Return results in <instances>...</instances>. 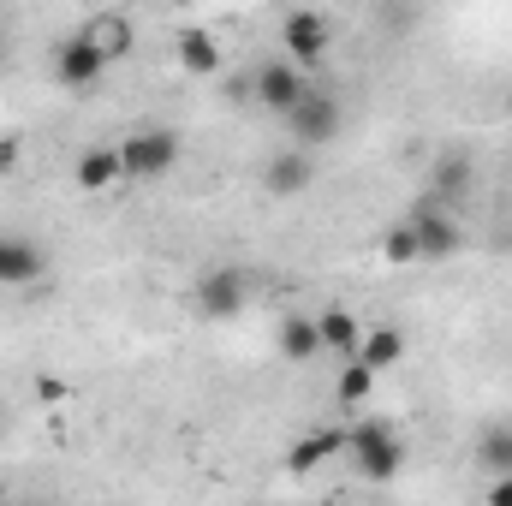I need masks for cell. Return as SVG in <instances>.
<instances>
[{"label": "cell", "mask_w": 512, "mask_h": 506, "mask_svg": "<svg viewBox=\"0 0 512 506\" xmlns=\"http://www.w3.org/2000/svg\"><path fill=\"white\" fill-rule=\"evenodd\" d=\"M346 453H352V471L364 477V483H399V471H405V435L387 423V417H370V423H352L346 429Z\"/></svg>", "instance_id": "cell-1"}, {"label": "cell", "mask_w": 512, "mask_h": 506, "mask_svg": "<svg viewBox=\"0 0 512 506\" xmlns=\"http://www.w3.org/2000/svg\"><path fill=\"white\" fill-rule=\"evenodd\" d=\"M251 268H239V262H221V268H203L197 274V286H191V310L203 316V322H233L245 304H251Z\"/></svg>", "instance_id": "cell-2"}, {"label": "cell", "mask_w": 512, "mask_h": 506, "mask_svg": "<svg viewBox=\"0 0 512 506\" xmlns=\"http://www.w3.org/2000/svg\"><path fill=\"white\" fill-rule=\"evenodd\" d=\"M340 120H346V108H340V96L334 90H304V102L286 114V131H292V149H322V143H334L340 137Z\"/></svg>", "instance_id": "cell-3"}, {"label": "cell", "mask_w": 512, "mask_h": 506, "mask_svg": "<svg viewBox=\"0 0 512 506\" xmlns=\"http://www.w3.org/2000/svg\"><path fill=\"white\" fill-rule=\"evenodd\" d=\"M120 161H126V179H167L173 161H179V131L167 126H143L120 137Z\"/></svg>", "instance_id": "cell-4"}, {"label": "cell", "mask_w": 512, "mask_h": 506, "mask_svg": "<svg viewBox=\"0 0 512 506\" xmlns=\"http://www.w3.org/2000/svg\"><path fill=\"white\" fill-rule=\"evenodd\" d=\"M328 42H334V24H328L322 12H310V6H292V12L280 18V48H286V60H292L298 72L322 66Z\"/></svg>", "instance_id": "cell-5"}, {"label": "cell", "mask_w": 512, "mask_h": 506, "mask_svg": "<svg viewBox=\"0 0 512 506\" xmlns=\"http://www.w3.org/2000/svg\"><path fill=\"white\" fill-rule=\"evenodd\" d=\"M42 274H48V251L30 233H0V292L36 286Z\"/></svg>", "instance_id": "cell-6"}, {"label": "cell", "mask_w": 512, "mask_h": 506, "mask_svg": "<svg viewBox=\"0 0 512 506\" xmlns=\"http://www.w3.org/2000/svg\"><path fill=\"white\" fill-rule=\"evenodd\" d=\"M102 72H108V60L96 54V42H90L84 30L66 36V42H54V84H66V90H90Z\"/></svg>", "instance_id": "cell-7"}, {"label": "cell", "mask_w": 512, "mask_h": 506, "mask_svg": "<svg viewBox=\"0 0 512 506\" xmlns=\"http://www.w3.org/2000/svg\"><path fill=\"white\" fill-rule=\"evenodd\" d=\"M251 90H256V102H262L268 114H280V120H286V114L304 102V90H310V84H304V72H298L292 60H268V66H256Z\"/></svg>", "instance_id": "cell-8"}, {"label": "cell", "mask_w": 512, "mask_h": 506, "mask_svg": "<svg viewBox=\"0 0 512 506\" xmlns=\"http://www.w3.org/2000/svg\"><path fill=\"white\" fill-rule=\"evenodd\" d=\"M310 179H316V161H310L304 149H280V155H268V167H262V191H268L274 203L304 197V191H310Z\"/></svg>", "instance_id": "cell-9"}, {"label": "cell", "mask_w": 512, "mask_h": 506, "mask_svg": "<svg viewBox=\"0 0 512 506\" xmlns=\"http://www.w3.org/2000/svg\"><path fill=\"white\" fill-rule=\"evenodd\" d=\"M72 179H78V191H114V185H126V161H120V143H90L84 155H78V167H72Z\"/></svg>", "instance_id": "cell-10"}, {"label": "cell", "mask_w": 512, "mask_h": 506, "mask_svg": "<svg viewBox=\"0 0 512 506\" xmlns=\"http://www.w3.org/2000/svg\"><path fill=\"white\" fill-rule=\"evenodd\" d=\"M471 155L465 149H441L435 155V173H429V197H435V209H447V203H465L471 197Z\"/></svg>", "instance_id": "cell-11"}, {"label": "cell", "mask_w": 512, "mask_h": 506, "mask_svg": "<svg viewBox=\"0 0 512 506\" xmlns=\"http://www.w3.org/2000/svg\"><path fill=\"white\" fill-rule=\"evenodd\" d=\"M411 233H417V256H459L465 251V227L447 209H423L411 221Z\"/></svg>", "instance_id": "cell-12"}, {"label": "cell", "mask_w": 512, "mask_h": 506, "mask_svg": "<svg viewBox=\"0 0 512 506\" xmlns=\"http://www.w3.org/2000/svg\"><path fill=\"white\" fill-rule=\"evenodd\" d=\"M334 453H346V429H310L304 441H292L286 471H292V477H316Z\"/></svg>", "instance_id": "cell-13"}, {"label": "cell", "mask_w": 512, "mask_h": 506, "mask_svg": "<svg viewBox=\"0 0 512 506\" xmlns=\"http://www.w3.org/2000/svg\"><path fill=\"white\" fill-rule=\"evenodd\" d=\"M84 36L96 42L102 60H126L131 48H137V24H131L126 12H96V18L84 24Z\"/></svg>", "instance_id": "cell-14"}, {"label": "cell", "mask_w": 512, "mask_h": 506, "mask_svg": "<svg viewBox=\"0 0 512 506\" xmlns=\"http://www.w3.org/2000/svg\"><path fill=\"white\" fill-rule=\"evenodd\" d=\"M316 334H322V352H334V358H358V346H364V322L352 316V310H322L316 316Z\"/></svg>", "instance_id": "cell-15"}, {"label": "cell", "mask_w": 512, "mask_h": 506, "mask_svg": "<svg viewBox=\"0 0 512 506\" xmlns=\"http://www.w3.org/2000/svg\"><path fill=\"white\" fill-rule=\"evenodd\" d=\"M405 358V328L399 322H382V328H364V346H358V364H370L376 376L393 370Z\"/></svg>", "instance_id": "cell-16"}, {"label": "cell", "mask_w": 512, "mask_h": 506, "mask_svg": "<svg viewBox=\"0 0 512 506\" xmlns=\"http://www.w3.org/2000/svg\"><path fill=\"white\" fill-rule=\"evenodd\" d=\"M274 346H280V358H286V364H310V358L322 352L316 316H286V322H280V334H274Z\"/></svg>", "instance_id": "cell-17"}, {"label": "cell", "mask_w": 512, "mask_h": 506, "mask_svg": "<svg viewBox=\"0 0 512 506\" xmlns=\"http://www.w3.org/2000/svg\"><path fill=\"white\" fill-rule=\"evenodd\" d=\"M179 66H185L191 78L221 72V48H215V36H209V30H185V36H179Z\"/></svg>", "instance_id": "cell-18"}, {"label": "cell", "mask_w": 512, "mask_h": 506, "mask_svg": "<svg viewBox=\"0 0 512 506\" xmlns=\"http://www.w3.org/2000/svg\"><path fill=\"white\" fill-rule=\"evenodd\" d=\"M477 459H483V471H489V477H512V423L483 429V441H477Z\"/></svg>", "instance_id": "cell-19"}, {"label": "cell", "mask_w": 512, "mask_h": 506, "mask_svg": "<svg viewBox=\"0 0 512 506\" xmlns=\"http://www.w3.org/2000/svg\"><path fill=\"white\" fill-rule=\"evenodd\" d=\"M370 387H376V370H370V364H358V358H352V364L340 370V381H334L340 405H358V399H370Z\"/></svg>", "instance_id": "cell-20"}, {"label": "cell", "mask_w": 512, "mask_h": 506, "mask_svg": "<svg viewBox=\"0 0 512 506\" xmlns=\"http://www.w3.org/2000/svg\"><path fill=\"white\" fill-rule=\"evenodd\" d=\"M382 256L387 262H417V233H411V221L382 233Z\"/></svg>", "instance_id": "cell-21"}, {"label": "cell", "mask_w": 512, "mask_h": 506, "mask_svg": "<svg viewBox=\"0 0 512 506\" xmlns=\"http://www.w3.org/2000/svg\"><path fill=\"white\" fill-rule=\"evenodd\" d=\"M489 506H512V477H495L489 483Z\"/></svg>", "instance_id": "cell-22"}, {"label": "cell", "mask_w": 512, "mask_h": 506, "mask_svg": "<svg viewBox=\"0 0 512 506\" xmlns=\"http://www.w3.org/2000/svg\"><path fill=\"white\" fill-rule=\"evenodd\" d=\"M376 18H382L387 30H405V24H411V18H417V12H393V6H382V12H376Z\"/></svg>", "instance_id": "cell-23"}, {"label": "cell", "mask_w": 512, "mask_h": 506, "mask_svg": "<svg viewBox=\"0 0 512 506\" xmlns=\"http://www.w3.org/2000/svg\"><path fill=\"white\" fill-rule=\"evenodd\" d=\"M36 393H42L48 405H54V399H66V387H60V381H54V376H42V381H36Z\"/></svg>", "instance_id": "cell-24"}, {"label": "cell", "mask_w": 512, "mask_h": 506, "mask_svg": "<svg viewBox=\"0 0 512 506\" xmlns=\"http://www.w3.org/2000/svg\"><path fill=\"white\" fill-rule=\"evenodd\" d=\"M507 114H512V90H507Z\"/></svg>", "instance_id": "cell-25"}, {"label": "cell", "mask_w": 512, "mask_h": 506, "mask_svg": "<svg viewBox=\"0 0 512 506\" xmlns=\"http://www.w3.org/2000/svg\"><path fill=\"white\" fill-rule=\"evenodd\" d=\"M0 429H6V411H0Z\"/></svg>", "instance_id": "cell-26"}]
</instances>
